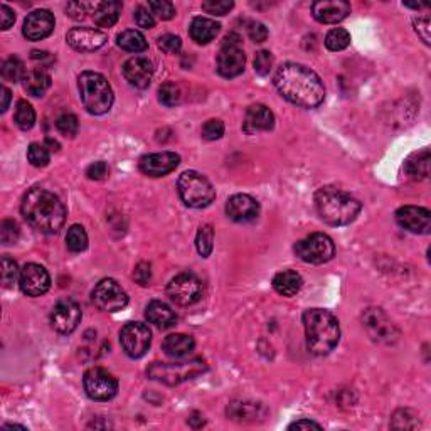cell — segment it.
I'll return each mask as SVG.
<instances>
[{"label":"cell","instance_id":"cell-1","mask_svg":"<svg viewBox=\"0 0 431 431\" xmlns=\"http://www.w3.org/2000/svg\"><path fill=\"white\" fill-rule=\"evenodd\" d=\"M275 86L287 101L301 108H317L326 98L322 79L304 64H283L275 74Z\"/></svg>","mask_w":431,"mask_h":431},{"label":"cell","instance_id":"cell-2","mask_svg":"<svg viewBox=\"0 0 431 431\" xmlns=\"http://www.w3.org/2000/svg\"><path fill=\"white\" fill-rule=\"evenodd\" d=\"M22 216L35 231L54 234L64 226L66 207L56 194L34 188L22 199Z\"/></svg>","mask_w":431,"mask_h":431},{"label":"cell","instance_id":"cell-3","mask_svg":"<svg viewBox=\"0 0 431 431\" xmlns=\"http://www.w3.org/2000/svg\"><path fill=\"white\" fill-rule=\"evenodd\" d=\"M306 349L314 355H327L337 347L340 339L339 320L323 309H310L304 314Z\"/></svg>","mask_w":431,"mask_h":431},{"label":"cell","instance_id":"cell-4","mask_svg":"<svg viewBox=\"0 0 431 431\" xmlns=\"http://www.w3.org/2000/svg\"><path fill=\"white\" fill-rule=\"evenodd\" d=\"M315 209L320 219L331 226H347L361 212V202L337 188H322L315 194Z\"/></svg>","mask_w":431,"mask_h":431},{"label":"cell","instance_id":"cell-5","mask_svg":"<svg viewBox=\"0 0 431 431\" xmlns=\"http://www.w3.org/2000/svg\"><path fill=\"white\" fill-rule=\"evenodd\" d=\"M79 98L81 103L91 115H105L113 106V90L108 79L95 71H84L78 78Z\"/></svg>","mask_w":431,"mask_h":431},{"label":"cell","instance_id":"cell-6","mask_svg":"<svg viewBox=\"0 0 431 431\" xmlns=\"http://www.w3.org/2000/svg\"><path fill=\"white\" fill-rule=\"evenodd\" d=\"M207 371V364L204 359L195 357L190 361L180 362H154L146 369V376L150 379L167 386H177L184 381L194 379Z\"/></svg>","mask_w":431,"mask_h":431},{"label":"cell","instance_id":"cell-7","mask_svg":"<svg viewBox=\"0 0 431 431\" xmlns=\"http://www.w3.org/2000/svg\"><path fill=\"white\" fill-rule=\"evenodd\" d=\"M177 190H179L182 202L194 209L207 207L216 197V189L212 188L207 177L195 171H188L180 174L179 180H177Z\"/></svg>","mask_w":431,"mask_h":431},{"label":"cell","instance_id":"cell-8","mask_svg":"<svg viewBox=\"0 0 431 431\" xmlns=\"http://www.w3.org/2000/svg\"><path fill=\"white\" fill-rule=\"evenodd\" d=\"M295 255L310 265H323L335 255V244L327 234L314 233L295 244Z\"/></svg>","mask_w":431,"mask_h":431},{"label":"cell","instance_id":"cell-9","mask_svg":"<svg viewBox=\"0 0 431 431\" xmlns=\"http://www.w3.org/2000/svg\"><path fill=\"white\" fill-rule=\"evenodd\" d=\"M246 56L241 49V38L231 33L224 38L219 54H217V73L223 78H236L244 71Z\"/></svg>","mask_w":431,"mask_h":431},{"label":"cell","instance_id":"cell-10","mask_svg":"<svg viewBox=\"0 0 431 431\" xmlns=\"http://www.w3.org/2000/svg\"><path fill=\"white\" fill-rule=\"evenodd\" d=\"M83 386L88 398L93 401H110L117 396L118 381L113 374L101 367H93L83 377Z\"/></svg>","mask_w":431,"mask_h":431},{"label":"cell","instance_id":"cell-11","mask_svg":"<svg viewBox=\"0 0 431 431\" xmlns=\"http://www.w3.org/2000/svg\"><path fill=\"white\" fill-rule=\"evenodd\" d=\"M202 290V282L192 273L177 275L167 285L168 299L174 301L176 305L180 306L194 305L195 301L201 300Z\"/></svg>","mask_w":431,"mask_h":431},{"label":"cell","instance_id":"cell-12","mask_svg":"<svg viewBox=\"0 0 431 431\" xmlns=\"http://www.w3.org/2000/svg\"><path fill=\"white\" fill-rule=\"evenodd\" d=\"M91 300L103 312H120L128 305V295L112 278L101 280L91 292Z\"/></svg>","mask_w":431,"mask_h":431},{"label":"cell","instance_id":"cell-13","mask_svg":"<svg viewBox=\"0 0 431 431\" xmlns=\"http://www.w3.org/2000/svg\"><path fill=\"white\" fill-rule=\"evenodd\" d=\"M120 344L128 357L140 359L149 352L152 344V332L145 323L130 322L120 331Z\"/></svg>","mask_w":431,"mask_h":431},{"label":"cell","instance_id":"cell-14","mask_svg":"<svg viewBox=\"0 0 431 431\" xmlns=\"http://www.w3.org/2000/svg\"><path fill=\"white\" fill-rule=\"evenodd\" d=\"M81 309L74 300L63 299L54 305L51 312V326L59 334H73L81 323Z\"/></svg>","mask_w":431,"mask_h":431},{"label":"cell","instance_id":"cell-15","mask_svg":"<svg viewBox=\"0 0 431 431\" xmlns=\"http://www.w3.org/2000/svg\"><path fill=\"white\" fill-rule=\"evenodd\" d=\"M364 327L367 328L369 335L376 342H384V344H393L398 339L399 332L394 327V323L386 317V314L381 309H367L362 315Z\"/></svg>","mask_w":431,"mask_h":431},{"label":"cell","instance_id":"cell-16","mask_svg":"<svg viewBox=\"0 0 431 431\" xmlns=\"http://www.w3.org/2000/svg\"><path fill=\"white\" fill-rule=\"evenodd\" d=\"M19 287L28 297H41L51 288V277L44 266L29 263L21 270Z\"/></svg>","mask_w":431,"mask_h":431},{"label":"cell","instance_id":"cell-17","mask_svg":"<svg viewBox=\"0 0 431 431\" xmlns=\"http://www.w3.org/2000/svg\"><path fill=\"white\" fill-rule=\"evenodd\" d=\"M106 41H108V35L95 28H73L66 35V42L79 52L98 51L105 46Z\"/></svg>","mask_w":431,"mask_h":431},{"label":"cell","instance_id":"cell-18","mask_svg":"<svg viewBox=\"0 0 431 431\" xmlns=\"http://www.w3.org/2000/svg\"><path fill=\"white\" fill-rule=\"evenodd\" d=\"M396 221L403 229L415 234H428L431 229V212L426 207H399L396 211Z\"/></svg>","mask_w":431,"mask_h":431},{"label":"cell","instance_id":"cell-19","mask_svg":"<svg viewBox=\"0 0 431 431\" xmlns=\"http://www.w3.org/2000/svg\"><path fill=\"white\" fill-rule=\"evenodd\" d=\"M54 16L46 8H39V11L30 12L25 17L24 28H22V34L28 41H42L47 35H51L54 30Z\"/></svg>","mask_w":431,"mask_h":431},{"label":"cell","instance_id":"cell-20","mask_svg":"<svg viewBox=\"0 0 431 431\" xmlns=\"http://www.w3.org/2000/svg\"><path fill=\"white\" fill-rule=\"evenodd\" d=\"M180 163V157L174 152H159L149 154L140 159L139 167L149 177H163L176 171Z\"/></svg>","mask_w":431,"mask_h":431},{"label":"cell","instance_id":"cell-21","mask_svg":"<svg viewBox=\"0 0 431 431\" xmlns=\"http://www.w3.org/2000/svg\"><path fill=\"white\" fill-rule=\"evenodd\" d=\"M123 76L132 86L145 90L150 86V81L154 78V64L149 57L135 56L130 57L125 64H123Z\"/></svg>","mask_w":431,"mask_h":431},{"label":"cell","instance_id":"cell-22","mask_svg":"<svg viewBox=\"0 0 431 431\" xmlns=\"http://www.w3.org/2000/svg\"><path fill=\"white\" fill-rule=\"evenodd\" d=\"M226 214L234 223H251L260 216V204L248 194H236L226 204Z\"/></svg>","mask_w":431,"mask_h":431},{"label":"cell","instance_id":"cell-23","mask_svg":"<svg viewBox=\"0 0 431 431\" xmlns=\"http://www.w3.org/2000/svg\"><path fill=\"white\" fill-rule=\"evenodd\" d=\"M312 14L322 24H337L350 14V4L344 0H320L312 6Z\"/></svg>","mask_w":431,"mask_h":431},{"label":"cell","instance_id":"cell-24","mask_svg":"<svg viewBox=\"0 0 431 431\" xmlns=\"http://www.w3.org/2000/svg\"><path fill=\"white\" fill-rule=\"evenodd\" d=\"M275 127V115L268 106L265 105H253L248 108L246 117H244L243 130L248 135L258 132H270Z\"/></svg>","mask_w":431,"mask_h":431},{"label":"cell","instance_id":"cell-25","mask_svg":"<svg viewBox=\"0 0 431 431\" xmlns=\"http://www.w3.org/2000/svg\"><path fill=\"white\" fill-rule=\"evenodd\" d=\"M145 317L150 323H154L159 328H171L177 322V315L174 310L160 300H154L146 305Z\"/></svg>","mask_w":431,"mask_h":431},{"label":"cell","instance_id":"cell-26","mask_svg":"<svg viewBox=\"0 0 431 431\" xmlns=\"http://www.w3.org/2000/svg\"><path fill=\"white\" fill-rule=\"evenodd\" d=\"M195 347V342L188 334H171L162 342V349L168 357L182 359L188 357Z\"/></svg>","mask_w":431,"mask_h":431},{"label":"cell","instance_id":"cell-27","mask_svg":"<svg viewBox=\"0 0 431 431\" xmlns=\"http://www.w3.org/2000/svg\"><path fill=\"white\" fill-rule=\"evenodd\" d=\"M221 25L217 24L216 21L207 19V17H195V19L190 22V38L192 41L197 44H209L211 41H214V38L219 34Z\"/></svg>","mask_w":431,"mask_h":431},{"label":"cell","instance_id":"cell-28","mask_svg":"<svg viewBox=\"0 0 431 431\" xmlns=\"http://www.w3.org/2000/svg\"><path fill=\"white\" fill-rule=\"evenodd\" d=\"M404 171L415 180H426L430 177V150L423 149L413 154L404 162Z\"/></svg>","mask_w":431,"mask_h":431},{"label":"cell","instance_id":"cell-29","mask_svg":"<svg viewBox=\"0 0 431 431\" xmlns=\"http://www.w3.org/2000/svg\"><path fill=\"white\" fill-rule=\"evenodd\" d=\"M304 287V280L293 270H285L273 278V288L282 297H295Z\"/></svg>","mask_w":431,"mask_h":431},{"label":"cell","instance_id":"cell-30","mask_svg":"<svg viewBox=\"0 0 431 431\" xmlns=\"http://www.w3.org/2000/svg\"><path fill=\"white\" fill-rule=\"evenodd\" d=\"M122 2H101L95 7V24L98 28H112L117 24L120 12H122Z\"/></svg>","mask_w":431,"mask_h":431},{"label":"cell","instance_id":"cell-31","mask_svg":"<svg viewBox=\"0 0 431 431\" xmlns=\"http://www.w3.org/2000/svg\"><path fill=\"white\" fill-rule=\"evenodd\" d=\"M22 81H24V90L28 91V95L35 98L42 96L51 88V76L42 69L29 71Z\"/></svg>","mask_w":431,"mask_h":431},{"label":"cell","instance_id":"cell-32","mask_svg":"<svg viewBox=\"0 0 431 431\" xmlns=\"http://www.w3.org/2000/svg\"><path fill=\"white\" fill-rule=\"evenodd\" d=\"M117 44L123 51L128 52H144L149 49V42H146L145 35L140 33V30L135 29H128L123 30L122 34H118Z\"/></svg>","mask_w":431,"mask_h":431},{"label":"cell","instance_id":"cell-33","mask_svg":"<svg viewBox=\"0 0 431 431\" xmlns=\"http://www.w3.org/2000/svg\"><path fill=\"white\" fill-rule=\"evenodd\" d=\"M66 246H68L69 251L73 253H81L88 248V234L84 231L83 226L74 224L68 229V234H66Z\"/></svg>","mask_w":431,"mask_h":431},{"label":"cell","instance_id":"cell-34","mask_svg":"<svg viewBox=\"0 0 431 431\" xmlns=\"http://www.w3.org/2000/svg\"><path fill=\"white\" fill-rule=\"evenodd\" d=\"M195 248L202 258L211 255L212 248H214V229L211 224H204L199 228L197 236H195Z\"/></svg>","mask_w":431,"mask_h":431},{"label":"cell","instance_id":"cell-35","mask_svg":"<svg viewBox=\"0 0 431 431\" xmlns=\"http://www.w3.org/2000/svg\"><path fill=\"white\" fill-rule=\"evenodd\" d=\"M25 74L28 73H25L24 63H22L17 56H12V57H8L7 61H4L2 78L6 79V81H11V83L22 81V79L25 78Z\"/></svg>","mask_w":431,"mask_h":431},{"label":"cell","instance_id":"cell-36","mask_svg":"<svg viewBox=\"0 0 431 431\" xmlns=\"http://www.w3.org/2000/svg\"><path fill=\"white\" fill-rule=\"evenodd\" d=\"M35 123V112L29 101L21 100L16 106V125L21 130H30Z\"/></svg>","mask_w":431,"mask_h":431},{"label":"cell","instance_id":"cell-37","mask_svg":"<svg viewBox=\"0 0 431 431\" xmlns=\"http://www.w3.org/2000/svg\"><path fill=\"white\" fill-rule=\"evenodd\" d=\"M350 44V34L345 29L335 28L332 30H328V34L326 35V47L328 51H344Z\"/></svg>","mask_w":431,"mask_h":431},{"label":"cell","instance_id":"cell-38","mask_svg":"<svg viewBox=\"0 0 431 431\" xmlns=\"http://www.w3.org/2000/svg\"><path fill=\"white\" fill-rule=\"evenodd\" d=\"M180 98H182V93H180V88L179 84L168 81V83H163L162 86H160L159 90V101L162 103L163 106H176L180 103Z\"/></svg>","mask_w":431,"mask_h":431},{"label":"cell","instance_id":"cell-39","mask_svg":"<svg viewBox=\"0 0 431 431\" xmlns=\"http://www.w3.org/2000/svg\"><path fill=\"white\" fill-rule=\"evenodd\" d=\"M28 160L34 167H46L51 162V152L46 145L30 144L28 149Z\"/></svg>","mask_w":431,"mask_h":431},{"label":"cell","instance_id":"cell-40","mask_svg":"<svg viewBox=\"0 0 431 431\" xmlns=\"http://www.w3.org/2000/svg\"><path fill=\"white\" fill-rule=\"evenodd\" d=\"M258 408H260V404L255 403H233L228 410V415L233 418V420H248V418L255 420L258 416Z\"/></svg>","mask_w":431,"mask_h":431},{"label":"cell","instance_id":"cell-41","mask_svg":"<svg viewBox=\"0 0 431 431\" xmlns=\"http://www.w3.org/2000/svg\"><path fill=\"white\" fill-rule=\"evenodd\" d=\"M21 277L19 266L12 258L4 256L2 258V283L6 288H11Z\"/></svg>","mask_w":431,"mask_h":431},{"label":"cell","instance_id":"cell-42","mask_svg":"<svg viewBox=\"0 0 431 431\" xmlns=\"http://www.w3.org/2000/svg\"><path fill=\"white\" fill-rule=\"evenodd\" d=\"M56 128H57V132L63 133L64 137H74L78 133V128H79L76 115L63 113L59 118L56 120Z\"/></svg>","mask_w":431,"mask_h":431},{"label":"cell","instance_id":"cell-43","mask_svg":"<svg viewBox=\"0 0 431 431\" xmlns=\"http://www.w3.org/2000/svg\"><path fill=\"white\" fill-rule=\"evenodd\" d=\"M149 7L162 21H171L176 16L174 4L168 2V0H152V2H149Z\"/></svg>","mask_w":431,"mask_h":431},{"label":"cell","instance_id":"cell-44","mask_svg":"<svg viewBox=\"0 0 431 431\" xmlns=\"http://www.w3.org/2000/svg\"><path fill=\"white\" fill-rule=\"evenodd\" d=\"M223 135H224V123L221 122V120L212 118V120H207V122L204 123V127H202L204 140H209V142L219 140Z\"/></svg>","mask_w":431,"mask_h":431},{"label":"cell","instance_id":"cell-45","mask_svg":"<svg viewBox=\"0 0 431 431\" xmlns=\"http://www.w3.org/2000/svg\"><path fill=\"white\" fill-rule=\"evenodd\" d=\"M234 7V4L231 0H207L202 2V11L207 12L211 16H226L231 8Z\"/></svg>","mask_w":431,"mask_h":431},{"label":"cell","instance_id":"cell-46","mask_svg":"<svg viewBox=\"0 0 431 431\" xmlns=\"http://www.w3.org/2000/svg\"><path fill=\"white\" fill-rule=\"evenodd\" d=\"M0 239L4 244H14L19 239V226L16 221L4 219L0 224Z\"/></svg>","mask_w":431,"mask_h":431},{"label":"cell","instance_id":"cell-47","mask_svg":"<svg viewBox=\"0 0 431 431\" xmlns=\"http://www.w3.org/2000/svg\"><path fill=\"white\" fill-rule=\"evenodd\" d=\"M255 71L260 76H266L273 68V54L270 51H260L255 56Z\"/></svg>","mask_w":431,"mask_h":431},{"label":"cell","instance_id":"cell-48","mask_svg":"<svg viewBox=\"0 0 431 431\" xmlns=\"http://www.w3.org/2000/svg\"><path fill=\"white\" fill-rule=\"evenodd\" d=\"M159 47L163 52H167V54H177L182 49V41L179 35L166 34L162 38H159Z\"/></svg>","mask_w":431,"mask_h":431},{"label":"cell","instance_id":"cell-49","mask_svg":"<svg viewBox=\"0 0 431 431\" xmlns=\"http://www.w3.org/2000/svg\"><path fill=\"white\" fill-rule=\"evenodd\" d=\"M93 8L91 4L86 2H71L66 6V14L69 17H73V19L81 21L86 17V14H90V11Z\"/></svg>","mask_w":431,"mask_h":431},{"label":"cell","instance_id":"cell-50","mask_svg":"<svg viewBox=\"0 0 431 431\" xmlns=\"http://www.w3.org/2000/svg\"><path fill=\"white\" fill-rule=\"evenodd\" d=\"M133 17H135L137 25H139V28H142V29H152L155 25L154 16L150 14L149 8H145L142 6L135 8V14H133Z\"/></svg>","mask_w":431,"mask_h":431},{"label":"cell","instance_id":"cell-51","mask_svg":"<svg viewBox=\"0 0 431 431\" xmlns=\"http://www.w3.org/2000/svg\"><path fill=\"white\" fill-rule=\"evenodd\" d=\"M413 24H415V30L421 38V41H423L426 46H430V17H418V19L413 21Z\"/></svg>","mask_w":431,"mask_h":431},{"label":"cell","instance_id":"cell-52","mask_svg":"<svg viewBox=\"0 0 431 431\" xmlns=\"http://www.w3.org/2000/svg\"><path fill=\"white\" fill-rule=\"evenodd\" d=\"M248 34H250L251 41L255 42H265L268 39V29L261 22H251L250 28H248Z\"/></svg>","mask_w":431,"mask_h":431},{"label":"cell","instance_id":"cell-53","mask_svg":"<svg viewBox=\"0 0 431 431\" xmlns=\"http://www.w3.org/2000/svg\"><path fill=\"white\" fill-rule=\"evenodd\" d=\"M86 176L90 177L91 180H103L106 176H108V166H106L105 162H95L91 163L90 167H88Z\"/></svg>","mask_w":431,"mask_h":431},{"label":"cell","instance_id":"cell-54","mask_svg":"<svg viewBox=\"0 0 431 431\" xmlns=\"http://www.w3.org/2000/svg\"><path fill=\"white\" fill-rule=\"evenodd\" d=\"M133 278H135L137 283H140L142 287L149 285L150 280H152V272H150V265L149 263H140L133 272Z\"/></svg>","mask_w":431,"mask_h":431},{"label":"cell","instance_id":"cell-55","mask_svg":"<svg viewBox=\"0 0 431 431\" xmlns=\"http://www.w3.org/2000/svg\"><path fill=\"white\" fill-rule=\"evenodd\" d=\"M0 12H2V29L4 30L11 29L16 22L14 11H12L8 6H6V4H2V6H0Z\"/></svg>","mask_w":431,"mask_h":431},{"label":"cell","instance_id":"cell-56","mask_svg":"<svg viewBox=\"0 0 431 431\" xmlns=\"http://www.w3.org/2000/svg\"><path fill=\"white\" fill-rule=\"evenodd\" d=\"M310 428L322 430V426H320L318 423H315V421H310V420H299V421H295L293 425L288 426V430H310Z\"/></svg>","mask_w":431,"mask_h":431},{"label":"cell","instance_id":"cell-57","mask_svg":"<svg viewBox=\"0 0 431 431\" xmlns=\"http://www.w3.org/2000/svg\"><path fill=\"white\" fill-rule=\"evenodd\" d=\"M2 96H4V101H2V113L7 112L8 108V101H11V90H8L7 86L2 88Z\"/></svg>","mask_w":431,"mask_h":431}]
</instances>
